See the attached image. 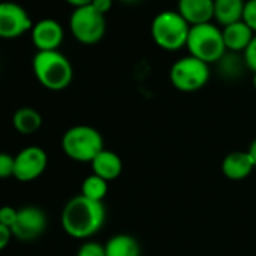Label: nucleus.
I'll use <instances>...</instances> for the list:
<instances>
[{
	"mask_svg": "<svg viewBox=\"0 0 256 256\" xmlns=\"http://www.w3.org/2000/svg\"><path fill=\"white\" fill-rule=\"evenodd\" d=\"M92 6L102 16L112 11L113 8V0H92Z\"/></svg>",
	"mask_w": 256,
	"mask_h": 256,
	"instance_id": "obj_27",
	"label": "nucleus"
},
{
	"mask_svg": "<svg viewBox=\"0 0 256 256\" xmlns=\"http://www.w3.org/2000/svg\"><path fill=\"white\" fill-rule=\"evenodd\" d=\"M60 145L70 160L89 164L102 150H106L101 133L90 125L71 126L62 136Z\"/></svg>",
	"mask_w": 256,
	"mask_h": 256,
	"instance_id": "obj_4",
	"label": "nucleus"
},
{
	"mask_svg": "<svg viewBox=\"0 0 256 256\" xmlns=\"http://www.w3.org/2000/svg\"><path fill=\"white\" fill-rule=\"evenodd\" d=\"M92 168V174L106 180L107 182H112L114 180H118L122 175L124 170V163L122 158L108 150H102L90 163Z\"/></svg>",
	"mask_w": 256,
	"mask_h": 256,
	"instance_id": "obj_14",
	"label": "nucleus"
},
{
	"mask_svg": "<svg viewBox=\"0 0 256 256\" xmlns=\"http://www.w3.org/2000/svg\"><path fill=\"white\" fill-rule=\"evenodd\" d=\"M176 11L190 26L211 23L214 20V0H178Z\"/></svg>",
	"mask_w": 256,
	"mask_h": 256,
	"instance_id": "obj_12",
	"label": "nucleus"
},
{
	"mask_svg": "<svg viewBox=\"0 0 256 256\" xmlns=\"http://www.w3.org/2000/svg\"><path fill=\"white\" fill-rule=\"evenodd\" d=\"M246 0H214V20L226 28L242 22Z\"/></svg>",
	"mask_w": 256,
	"mask_h": 256,
	"instance_id": "obj_16",
	"label": "nucleus"
},
{
	"mask_svg": "<svg viewBox=\"0 0 256 256\" xmlns=\"http://www.w3.org/2000/svg\"><path fill=\"white\" fill-rule=\"evenodd\" d=\"M254 170L253 160L247 151H234L222 162V172L230 181H242Z\"/></svg>",
	"mask_w": 256,
	"mask_h": 256,
	"instance_id": "obj_13",
	"label": "nucleus"
},
{
	"mask_svg": "<svg viewBox=\"0 0 256 256\" xmlns=\"http://www.w3.org/2000/svg\"><path fill=\"white\" fill-rule=\"evenodd\" d=\"M70 30L72 36L83 46L98 44L107 30L106 16L100 14L92 5L77 8L70 17Z\"/></svg>",
	"mask_w": 256,
	"mask_h": 256,
	"instance_id": "obj_7",
	"label": "nucleus"
},
{
	"mask_svg": "<svg viewBox=\"0 0 256 256\" xmlns=\"http://www.w3.org/2000/svg\"><path fill=\"white\" fill-rule=\"evenodd\" d=\"M108 193V182L96 175H89L88 178H84V181L82 182V196L95 200V202H102L106 199Z\"/></svg>",
	"mask_w": 256,
	"mask_h": 256,
	"instance_id": "obj_20",
	"label": "nucleus"
},
{
	"mask_svg": "<svg viewBox=\"0 0 256 256\" xmlns=\"http://www.w3.org/2000/svg\"><path fill=\"white\" fill-rule=\"evenodd\" d=\"M32 42L38 52H56L64 42L65 32L59 22L44 18L32 28Z\"/></svg>",
	"mask_w": 256,
	"mask_h": 256,
	"instance_id": "obj_11",
	"label": "nucleus"
},
{
	"mask_svg": "<svg viewBox=\"0 0 256 256\" xmlns=\"http://www.w3.org/2000/svg\"><path fill=\"white\" fill-rule=\"evenodd\" d=\"M48 226L47 214L38 206H24L18 210L17 222L12 226V235L20 241L29 242L40 238Z\"/></svg>",
	"mask_w": 256,
	"mask_h": 256,
	"instance_id": "obj_10",
	"label": "nucleus"
},
{
	"mask_svg": "<svg viewBox=\"0 0 256 256\" xmlns=\"http://www.w3.org/2000/svg\"><path fill=\"white\" fill-rule=\"evenodd\" d=\"M107 256H142L140 242L128 234H118L104 244Z\"/></svg>",
	"mask_w": 256,
	"mask_h": 256,
	"instance_id": "obj_17",
	"label": "nucleus"
},
{
	"mask_svg": "<svg viewBox=\"0 0 256 256\" xmlns=\"http://www.w3.org/2000/svg\"><path fill=\"white\" fill-rule=\"evenodd\" d=\"M190 29L178 11H163L151 23V36L158 48L174 53L187 47Z\"/></svg>",
	"mask_w": 256,
	"mask_h": 256,
	"instance_id": "obj_3",
	"label": "nucleus"
},
{
	"mask_svg": "<svg viewBox=\"0 0 256 256\" xmlns=\"http://www.w3.org/2000/svg\"><path fill=\"white\" fill-rule=\"evenodd\" d=\"M247 152L250 154V157H252V160H253V164H254V169H256V139L250 144Z\"/></svg>",
	"mask_w": 256,
	"mask_h": 256,
	"instance_id": "obj_29",
	"label": "nucleus"
},
{
	"mask_svg": "<svg viewBox=\"0 0 256 256\" xmlns=\"http://www.w3.org/2000/svg\"><path fill=\"white\" fill-rule=\"evenodd\" d=\"M65 2L71 6H74L76 10L77 8H84V6H89L92 5V0H65Z\"/></svg>",
	"mask_w": 256,
	"mask_h": 256,
	"instance_id": "obj_28",
	"label": "nucleus"
},
{
	"mask_svg": "<svg viewBox=\"0 0 256 256\" xmlns=\"http://www.w3.org/2000/svg\"><path fill=\"white\" fill-rule=\"evenodd\" d=\"M12 125L17 133L30 136L42 126V116L34 107H20L12 116Z\"/></svg>",
	"mask_w": 256,
	"mask_h": 256,
	"instance_id": "obj_18",
	"label": "nucleus"
},
{
	"mask_svg": "<svg viewBox=\"0 0 256 256\" xmlns=\"http://www.w3.org/2000/svg\"><path fill=\"white\" fill-rule=\"evenodd\" d=\"M242 58H244V62H246L247 70L254 74L256 72V35L252 40V42L247 47V50L242 53Z\"/></svg>",
	"mask_w": 256,
	"mask_h": 256,
	"instance_id": "obj_25",
	"label": "nucleus"
},
{
	"mask_svg": "<svg viewBox=\"0 0 256 256\" xmlns=\"http://www.w3.org/2000/svg\"><path fill=\"white\" fill-rule=\"evenodd\" d=\"M125 4H134V2H139V0H122Z\"/></svg>",
	"mask_w": 256,
	"mask_h": 256,
	"instance_id": "obj_30",
	"label": "nucleus"
},
{
	"mask_svg": "<svg viewBox=\"0 0 256 256\" xmlns=\"http://www.w3.org/2000/svg\"><path fill=\"white\" fill-rule=\"evenodd\" d=\"M106 217L107 211L102 202H95L78 194L64 206L60 223L65 234L71 238L89 240L102 229Z\"/></svg>",
	"mask_w": 256,
	"mask_h": 256,
	"instance_id": "obj_1",
	"label": "nucleus"
},
{
	"mask_svg": "<svg viewBox=\"0 0 256 256\" xmlns=\"http://www.w3.org/2000/svg\"><path fill=\"white\" fill-rule=\"evenodd\" d=\"M48 166V156L40 146H28L16 156L14 178L20 182H32L38 180Z\"/></svg>",
	"mask_w": 256,
	"mask_h": 256,
	"instance_id": "obj_9",
	"label": "nucleus"
},
{
	"mask_svg": "<svg viewBox=\"0 0 256 256\" xmlns=\"http://www.w3.org/2000/svg\"><path fill=\"white\" fill-rule=\"evenodd\" d=\"M253 88H254V90H256V72L253 74Z\"/></svg>",
	"mask_w": 256,
	"mask_h": 256,
	"instance_id": "obj_31",
	"label": "nucleus"
},
{
	"mask_svg": "<svg viewBox=\"0 0 256 256\" xmlns=\"http://www.w3.org/2000/svg\"><path fill=\"white\" fill-rule=\"evenodd\" d=\"M34 22L29 12L18 4L0 2V38L16 40L32 30Z\"/></svg>",
	"mask_w": 256,
	"mask_h": 256,
	"instance_id": "obj_8",
	"label": "nucleus"
},
{
	"mask_svg": "<svg viewBox=\"0 0 256 256\" xmlns=\"http://www.w3.org/2000/svg\"><path fill=\"white\" fill-rule=\"evenodd\" d=\"M32 68L40 84L53 92L65 90L74 78V68L70 59L59 50L38 52L34 58Z\"/></svg>",
	"mask_w": 256,
	"mask_h": 256,
	"instance_id": "obj_2",
	"label": "nucleus"
},
{
	"mask_svg": "<svg viewBox=\"0 0 256 256\" xmlns=\"http://www.w3.org/2000/svg\"><path fill=\"white\" fill-rule=\"evenodd\" d=\"M218 74L226 82H235L244 76V71L247 70L244 58L238 53H226L217 64Z\"/></svg>",
	"mask_w": 256,
	"mask_h": 256,
	"instance_id": "obj_19",
	"label": "nucleus"
},
{
	"mask_svg": "<svg viewBox=\"0 0 256 256\" xmlns=\"http://www.w3.org/2000/svg\"><path fill=\"white\" fill-rule=\"evenodd\" d=\"M186 48L190 56L208 65L217 64L228 53L222 29L212 23L192 26Z\"/></svg>",
	"mask_w": 256,
	"mask_h": 256,
	"instance_id": "obj_5",
	"label": "nucleus"
},
{
	"mask_svg": "<svg viewBox=\"0 0 256 256\" xmlns=\"http://www.w3.org/2000/svg\"><path fill=\"white\" fill-rule=\"evenodd\" d=\"M242 22L256 34V0H247L246 2Z\"/></svg>",
	"mask_w": 256,
	"mask_h": 256,
	"instance_id": "obj_23",
	"label": "nucleus"
},
{
	"mask_svg": "<svg viewBox=\"0 0 256 256\" xmlns=\"http://www.w3.org/2000/svg\"><path fill=\"white\" fill-rule=\"evenodd\" d=\"M210 78V65L190 54L178 59L169 71V80L172 86L184 94H193L204 89L208 84Z\"/></svg>",
	"mask_w": 256,
	"mask_h": 256,
	"instance_id": "obj_6",
	"label": "nucleus"
},
{
	"mask_svg": "<svg viewBox=\"0 0 256 256\" xmlns=\"http://www.w3.org/2000/svg\"><path fill=\"white\" fill-rule=\"evenodd\" d=\"M12 236H14V235H12V230H11L10 228H6V226H4L2 223H0V252L5 250V248L10 246Z\"/></svg>",
	"mask_w": 256,
	"mask_h": 256,
	"instance_id": "obj_26",
	"label": "nucleus"
},
{
	"mask_svg": "<svg viewBox=\"0 0 256 256\" xmlns=\"http://www.w3.org/2000/svg\"><path fill=\"white\" fill-rule=\"evenodd\" d=\"M222 32H223L226 50L229 53H238V54L247 50V47L250 46L252 40L256 35L244 22H238L230 26H226L222 29Z\"/></svg>",
	"mask_w": 256,
	"mask_h": 256,
	"instance_id": "obj_15",
	"label": "nucleus"
},
{
	"mask_svg": "<svg viewBox=\"0 0 256 256\" xmlns=\"http://www.w3.org/2000/svg\"><path fill=\"white\" fill-rule=\"evenodd\" d=\"M17 216H18V210L12 208V206H2L0 208V223L4 226L12 229V226L17 222Z\"/></svg>",
	"mask_w": 256,
	"mask_h": 256,
	"instance_id": "obj_24",
	"label": "nucleus"
},
{
	"mask_svg": "<svg viewBox=\"0 0 256 256\" xmlns=\"http://www.w3.org/2000/svg\"><path fill=\"white\" fill-rule=\"evenodd\" d=\"M77 256H107V254H106L104 244H100L96 241H86L78 247Z\"/></svg>",
	"mask_w": 256,
	"mask_h": 256,
	"instance_id": "obj_21",
	"label": "nucleus"
},
{
	"mask_svg": "<svg viewBox=\"0 0 256 256\" xmlns=\"http://www.w3.org/2000/svg\"><path fill=\"white\" fill-rule=\"evenodd\" d=\"M16 157L6 152H0V180H6L14 176Z\"/></svg>",
	"mask_w": 256,
	"mask_h": 256,
	"instance_id": "obj_22",
	"label": "nucleus"
}]
</instances>
